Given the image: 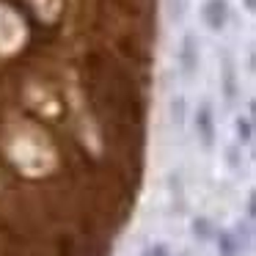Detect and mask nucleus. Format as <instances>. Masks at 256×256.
I'll list each match as a JSON object with an SVG mask.
<instances>
[{"label":"nucleus","mask_w":256,"mask_h":256,"mask_svg":"<svg viewBox=\"0 0 256 256\" xmlns=\"http://www.w3.org/2000/svg\"><path fill=\"white\" fill-rule=\"evenodd\" d=\"M196 135H198V140L204 144V149H212L215 146V113H212L210 102H201L198 110H196Z\"/></svg>","instance_id":"obj_1"},{"label":"nucleus","mask_w":256,"mask_h":256,"mask_svg":"<svg viewBox=\"0 0 256 256\" xmlns=\"http://www.w3.org/2000/svg\"><path fill=\"white\" fill-rule=\"evenodd\" d=\"M198 64H201L198 42H196L193 34H184L182 44H179V69H182L184 78H193V74L198 72Z\"/></svg>","instance_id":"obj_2"},{"label":"nucleus","mask_w":256,"mask_h":256,"mask_svg":"<svg viewBox=\"0 0 256 256\" xmlns=\"http://www.w3.org/2000/svg\"><path fill=\"white\" fill-rule=\"evenodd\" d=\"M201 20L210 30L220 34L228 22V3L226 0H204V6H201Z\"/></svg>","instance_id":"obj_3"},{"label":"nucleus","mask_w":256,"mask_h":256,"mask_svg":"<svg viewBox=\"0 0 256 256\" xmlns=\"http://www.w3.org/2000/svg\"><path fill=\"white\" fill-rule=\"evenodd\" d=\"M218 242V254L220 256H240L242 250H240L237 240H234L232 232H226V228H220V232H215V237H212Z\"/></svg>","instance_id":"obj_4"},{"label":"nucleus","mask_w":256,"mask_h":256,"mask_svg":"<svg viewBox=\"0 0 256 256\" xmlns=\"http://www.w3.org/2000/svg\"><path fill=\"white\" fill-rule=\"evenodd\" d=\"M234 240H237L240 250H250L254 248V223L250 220H240L237 228H234Z\"/></svg>","instance_id":"obj_5"},{"label":"nucleus","mask_w":256,"mask_h":256,"mask_svg":"<svg viewBox=\"0 0 256 256\" xmlns=\"http://www.w3.org/2000/svg\"><path fill=\"white\" fill-rule=\"evenodd\" d=\"M190 232H193V237L198 240V242H210V240L215 237V226H212L210 218H193Z\"/></svg>","instance_id":"obj_6"},{"label":"nucleus","mask_w":256,"mask_h":256,"mask_svg":"<svg viewBox=\"0 0 256 256\" xmlns=\"http://www.w3.org/2000/svg\"><path fill=\"white\" fill-rule=\"evenodd\" d=\"M234 127H237V140L242 146H248L250 140H254V118L250 116H240Z\"/></svg>","instance_id":"obj_7"},{"label":"nucleus","mask_w":256,"mask_h":256,"mask_svg":"<svg viewBox=\"0 0 256 256\" xmlns=\"http://www.w3.org/2000/svg\"><path fill=\"white\" fill-rule=\"evenodd\" d=\"M223 91H226V100H234V96H237V74H234L232 61L223 64Z\"/></svg>","instance_id":"obj_8"},{"label":"nucleus","mask_w":256,"mask_h":256,"mask_svg":"<svg viewBox=\"0 0 256 256\" xmlns=\"http://www.w3.org/2000/svg\"><path fill=\"white\" fill-rule=\"evenodd\" d=\"M171 122L176 124V130L184 127V96H174L171 100Z\"/></svg>","instance_id":"obj_9"},{"label":"nucleus","mask_w":256,"mask_h":256,"mask_svg":"<svg viewBox=\"0 0 256 256\" xmlns=\"http://www.w3.org/2000/svg\"><path fill=\"white\" fill-rule=\"evenodd\" d=\"M144 256H171V250H168L166 242H154V245H149V248H146Z\"/></svg>","instance_id":"obj_10"},{"label":"nucleus","mask_w":256,"mask_h":256,"mask_svg":"<svg viewBox=\"0 0 256 256\" xmlns=\"http://www.w3.org/2000/svg\"><path fill=\"white\" fill-rule=\"evenodd\" d=\"M245 220H250V223L256 220V196L254 193L248 196V201H245Z\"/></svg>","instance_id":"obj_11"},{"label":"nucleus","mask_w":256,"mask_h":256,"mask_svg":"<svg viewBox=\"0 0 256 256\" xmlns=\"http://www.w3.org/2000/svg\"><path fill=\"white\" fill-rule=\"evenodd\" d=\"M242 3H245V8H248V12H254V8H256V0H242Z\"/></svg>","instance_id":"obj_12"},{"label":"nucleus","mask_w":256,"mask_h":256,"mask_svg":"<svg viewBox=\"0 0 256 256\" xmlns=\"http://www.w3.org/2000/svg\"><path fill=\"white\" fill-rule=\"evenodd\" d=\"M179 256H188V254H179Z\"/></svg>","instance_id":"obj_13"}]
</instances>
